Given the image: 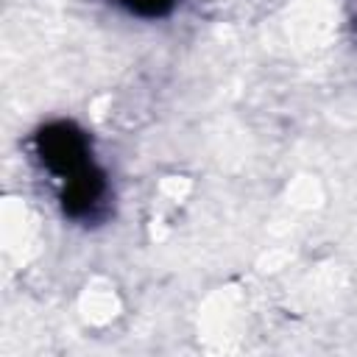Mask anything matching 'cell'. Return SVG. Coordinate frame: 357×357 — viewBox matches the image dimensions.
I'll list each match as a JSON object with an SVG mask.
<instances>
[{
	"label": "cell",
	"instance_id": "cell-1",
	"mask_svg": "<svg viewBox=\"0 0 357 357\" xmlns=\"http://www.w3.org/2000/svg\"><path fill=\"white\" fill-rule=\"evenodd\" d=\"M36 153H39L42 165L61 178H70L78 170H84L86 165H92L86 134L78 126L64 123V120L50 123L36 134Z\"/></svg>",
	"mask_w": 357,
	"mask_h": 357
},
{
	"label": "cell",
	"instance_id": "cell-2",
	"mask_svg": "<svg viewBox=\"0 0 357 357\" xmlns=\"http://www.w3.org/2000/svg\"><path fill=\"white\" fill-rule=\"evenodd\" d=\"M106 190V178L95 165H86L84 170H78L75 176L64 178V190H61V209L70 218H84L89 215V209L100 201Z\"/></svg>",
	"mask_w": 357,
	"mask_h": 357
},
{
	"label": "cell",
	"instance_id": "cell-3",
	"mask_svg": "<svg viewBox=\"0 0 357 357\" xmlns=\"http://www.w3.org/2000/svg\"><path fill=\"white\" fill-rule=\"evenodd\" d=\"M131 14L137 17H148V20H156V17H165L170 8H173V0H120Z\"/></svg>",
	"mask_w": 357,
	"mask_h": 357
}]
</instances>
